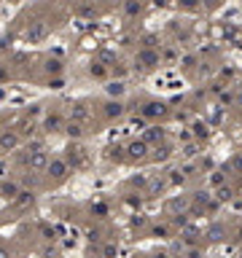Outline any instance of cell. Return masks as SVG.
Wrapping results in <instances>:
<instances>
[{
  "label": "cell",
  "mask_w": 242,
  "mask_h": 258,
  "mask_svg": "<svg viewBox=\"0 0 242 258\" xmlns=\"http://www.w3.org/2000/svg\"><path fill=\"white\" fill-rule=\"evenodd\" d=\"M70 172H73V167L68 164V159H65V156H54V159L49 162V167H46V175H49L51 180H57V183L65 180Z\"/></svg>",
  "instance_id": "obj_1"
},
{
  "label": "cell",
  "mask_w": 242,
  "mask_h": 258,
  "mask_svg": "<svg viewBox=\"0 0 242 258\" xmlns=\"http://www.w3.org/2000/svg\"><path fill=\"white\" fill-rule=\"evenodd\" d=\"M22 145V135L16 129H3L0 132V154H8V151H16Z\"/></svg>",
  "instance_id": "obj_2"
},
{
  "label": "cell",
  "mask_w": 242,
  "mask_h": 258,
  "mask_svg": "<svg viewBox=\"0 0 242 258\" xmlns=\"http://www.w3.org/2000/svg\"><path fill=\"white\" fill-rule=\"evenodd\" d=\"M49 162H51V156L46 154V151H35V154H27V170H30V172H46Z\"/></svg>",
  "instance_id": "obj_3"
},
{
  "label": "cell",
  "mask_w": 242,
  "mask_h": 258,
  "mask_svg": "<svg viewBox=\"0 0 242 258\" xmlns=\"http://www.w3.org/2000/svg\"><path fill=\"white\" fill-rule=\"evenodd\" d=\"M46 38H49V24L46 22H30V27H27V41L30 43H43Z\"/></svg>",
  "instance_id": "obj_4"
},
{
  "label": "cell",
  "mask_w": 242,
  "mask_h": 258,
  "mask_svg": "<svg viewBox=\"0 0 242 258\" xmlns=\"http://www.w3.org/2000/svg\"><path fill=\"white\" fill-rule=\"evenodd\" d=\"M22 194V186L16 180H0V196L3 199H16Z\"/></svg>",
  "instance_id": "obj_5"
},
{
  "label": "cell",
  "mask_w": 242,
  "mask_h": 258,
  "mask_svg": "<svg viewBox=\"0 0 242 258\" xmlns=\"http://www.w3.org/2000/svg\"><path fill=\"white\" fill-rule=\"evenodd\" d=\"M127 156L129 159H146L148 156V143L146 140H132L127 145Z\"/></svg>",
  "instance_id": "obj_6"
},
{
  "label": "cell",
  "mask_w": 242,
  "mask_h": 258,
  "mask_svg": "<svg viewBox=\"0 0 242 258\" xmlns=\"http://www.w3.org/2000/svg\"><path fill=\"white\" fill-rule=\"evenodd\" d=\"M102 116H105V118H121L124 116L121 100H108L105 105H102Z\"/></svg>",
  "instance_id": "obj_7"
},
{
  "label": "cell",
  "mask_w": 242,
  "mask_h": 258,
  "mask_svg": "<svg viewBox=\"0 0 242 258\" xmlns=\"http://www.w3.org/2000/svg\"><path fill=\"white\" fill-rule=\"evenodd\" d=\"M137 62H140L143 68H156V65H159V54H156L154 49H140V54H137Z\"/></svg>",
  "instance_id": "obj_8"
},
{
  "label": "cell",
  "mask_w": 242,
  "mask_h": 258,
  "mask_svg": "<svg viewBox=\"0 0 242 258\" xmlns=\"http://www.w3.org/2000/svg\"><path fill=\"white\" fill-rule=\"evenodd\" d=\"M43 129H46V132H60V129H65L62 116H60V113H51V116H46V118H43Z\"/></svg>",
  "instance_id": "obj_9"
},
{
  "label": "cell",
  "mask_w": 242,
  "mask_h": 258,
  "mask_svg": "<svg viewBox=\"0 0 242 258\" xmlns=\"http://www.w3.org/2000/svg\"><path fill=\"white\" fill-rule=\"evenodd\" d=\"M89 118H91V110H89L83 102H76V105H73V121L83 124V121H89Z\"/></svg>",
  "instance_id": "obj_10"
},
{
  "label": "cell",
  "mask_w": 242,
  "mask_h": 258,
  "mask_svg": "<svg viewBox=\"0 0 242 258\" xmlns=\"http://www.w3.org/2000/svg\"><path fill=\"white\" fill-rule=\"evenodd\" d=\"M14 202H16V207H19V210H27V207H32V204H35V194H32V191H24V188H22V194H19Z\"/></svg>",
  "instance_id": "obj_11"
},
{
  "label": "cell",
  "mask_w": 242,
  "mask_h": 258,
  "mask_svg": "<svg viewBox=\"0 0 242 258\" xmlns=\"http://www.w3.org/2000/svg\"><path fill=\"white\" fill-rule=\"evenodd\" d=\"M65 132H68L73 140H81L83 137V124H78V121H68L65 124Z\"/></svg>",
  "instance_id": "obj_12"
},
{
  "label": "cell",
  "mask_w": 242,
  "mask_h": 258,
  "mask_svg": "<svg viewBox=\"0 0 242 258\" xmlns=\"http://www.w3.org/2000/svg\"><path fill=\"white\" fill-rule=\"evenodd\" d=\"M43 68H46V73H51V76H60V73H62V62H60V59H46Z\"/></svg>",
  "instance_id": "obj_13"
},
{
  "label": "cell",
  "mask_w": 242,
  "mask_h": 258,
  "mask_svg": "<svg viewBox=\"0 0 242 258\" xmlns=\"http://www.w3.org/2000/svg\"><path fill=\"white\" fill-rule=\"evenodd\" d=\"M143 113H146V116H164V105H161V102H151V105H146Z\"/></svg>",
  "instance_id": "obj_14"
},
{
  "label": "cell",
  "mask_w": 242,
  "mask_h": 258,
  "mask_svg": "<svg viewBox=\"0 0 242 258\" xmlns=\"http://www.w3.org/2000/svg\"><path fill=\"white\" fill-rule=\"evenodd\" d=\"M89 73H91L94 78H105V76H108V68H105V65H100V62H94V65L89 68Z\"/></svg>",
  "instance_id": "obj_15"
},
{
  "label": "cell",
  "mask_w": 242,
  "mask_h": 258,
  "mask_svg": "<svg viewBox=\"0 0 242 258\" xmlns=\"http://www.w3.org/2000/svg\"><path fill=\"white\" fill-rule=\"evenodd\" d=\"M108 94H110V97H116V100H119V97L124 94V84H119V81L113 84V81H110V84H108Z\"/></svg>",
  "instance_id": "obj_16"
},
{
  "label": "cell",
  "mask_w": 242,
  "mask_h": 258,
  "mask_svg": "<svg viewBox=\"0 0 242 258\" xmlns=\"http://www.w3.org/2000/svg\"><path fill=\"white\" fill-rule=\"evenodd\" d=\"M116 253H119L116 242H105V245H102V258H116Z\"/></svg>",
  "instance_id": "obj_17"
},
{
  "label": "cell",
  "mask_w": 242,
  "mask_h": 258,
  "mask_svg": "<svg viewBox=\"0 0 242 258\" xmlns=\"http://www.w3.org/2000/svg\"><path fill=\"white\" fill-rule=\"evenodd\" d=\"M140 8H143V5H140V3H127V5H124V11H127V14H129V16H135V14H140Z\"/></svg>",
  "instance_id": "obj_18"
},
{
  "label": "cell",
  "mask_w": 242,
  "mask_h": 258,
  "mask_svg": "<svg viewBox=\"0 0 242 258\" xmlns=\"http://www.w3.org/2000/svg\"><path fill=\"white\" fill-rule=\"evenodd\" d=\"M83 234H86L89 242H100V229H86Z\"/></svg>",
  "instance_id": "obj_19"
},
{
  "label": "cell",
  "mask_w": 242,
  "mask_h": 258,
  "mask_svg": "<svg viewBox=\"0 0 242 258\" xmlns=\"http://www.w3.org/2000/svg\"><path fill=\"white\" fill-rule=\"evenodd\" d=\"M91 213H97V215H105V213H108V204H102V202L91 204Z\"/></svg>",
  "instance_id": "obj_20"
},
{
  "label": "cell",
  "mask_w": 242,
  "mask_h": 258,
  "mask_svg": "<svg viewBox=\"0 0 242 258\" xmlns=\"http://www.w3.org/2000/svg\"><path fill=\"white\" fill-rule=\"evenodd\" d=\"M210 240H221V229H218V226L210 229Z\"/></svg>",
  "instance_id": "obj_21"
},
{
  "label": "cell",
  "mask_w": 242,
  "mask_h": 258,
  "mask_svg": "<svg viewBox=\"0 0 242 258\" xmlns=\"http://www.w3.org/2000/svg\"><path fill=\"white\" fill-rule=\"evenodd\" d=\"M49 86H51V89H62V81H60V78H54V81H51Z\"/></svg>",
  "instance_id": "obj_22"
},
{
  "label": "cell",
  "mask_w": 242,
  "mask_h": 258,
  "mask_svg": "<svg viewBox=\"0 0 242 258\" xmlns=\"http://www.w3.org/2000/svg\"><path fill=\"white\" fill-rule=\"evenodd\" d=\"M0 258H11V253H8V250H5V248H3V245H0Z\"/></svg>",
  "instance_id": "obj_23"
},
{
  "label": "cell",
  "mask_w": 242,
  "mask_h": 258,
  "mask_svg": "<svg viewBox=\"0 0 242 258\" xmlns=\"http://www.w3.org/2000/svg\"><path fill=\"white\" fill-rule=\"evenodd\" d=\"M0 78H5V70L3 68H0Z\"/></svg>",
  "instance_id": "obj_24"
},
{
  "label": "cell",
  "mask_w": 242,
  "mask_h": 258,
  "mask_svg": "<svg viewBox=\"0 0 242 258\" xmlns=\"http://www.w3.org/2000/svg\"><path fill=\"white\" fill-rule=\"evenodd\" d=\"M240 237H242V229H240Z\"/></svg>",
  "instance_id": "obj_25"
},
{
  "label": "cell",
  "mask_w": 242,
  "mask_h": 258,
  "mask_svg": "<svg viewBox=\"0 0 242 258\" xmlns=\"http://www.w3.org/2000/svg\"><path fill=\"white\" fill-rule=\"evenodd\" d=\"M240 258H242V253H240Z\"/></svg>",
  "instance_id": "obj_26"
}]
</instances>
